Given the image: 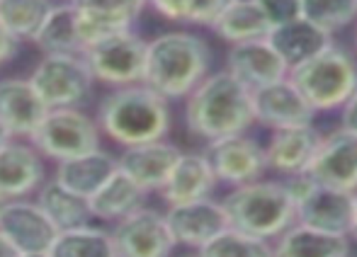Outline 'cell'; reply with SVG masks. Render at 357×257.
Segmentation results:
<instances>
[{"label": "cell", "instance_id": "obj_1", "mask_svg": "<svg viewBox=\"0 0 357 257\" xmlns=\"http://www.w3.org/2000/svg\"><path fill=\"white\" fill-rule=\"evenodd\" d=\"M214 54L207 39L195 32H163L146 42L144 85L173 100H185L209 73Z\"/></svg>", "mask_w": 357, "mask_h": 257}, {"label": "cell", "instance_id": "obj_2", "mask_svg": "<svg viewBox=\"0 0 357 257\" xmlns=\"http://www.w3.org/2000/svg\"><path fill=\"white\" fill-rule=\"evenodd\" d=\"M183 119L190 134L207 143L224 136L245 134L255 124L250 90L229 70H212L185 98Z\"/></svg>", "mask_w": 357, "mask_h": 257}, {"label": "cell", "instance_id": "obj_3", "mask_svg": "<svg viewBox=\"0 0 357 257\" xmlns=\"http://www.w3.org/2000/svg\"><path fill=\"white\" fill-rule=\"evenodd\" d=\"M100 134L107 136L112 143L139 146L149 141H160L173 127L170 102L144 83L109 88L100 98L98 117Z\"/></svg>", "mask_w": 357, "mask_h": 257}, {"label": "cell", "instance_id": "obj_4", "mask_svg": "<svg viewBox=\"0 0 357 257\" xmlns=\"http://www.w3.org/2000/svg\"><path fill=\"white\" fill-rule=\"evenodd\" d=\"M221 206L229 219V228L270 243L296 221L294 199L284 180L260 178L255 182L231 187L221 199Z\"/></svg>", "mask_w": 357, "mask_h": 257}, {"label": "cell", "instance_id": "obj_5", "mask_svg": "<svg viewBox=\"0 0 357 257\" xmlns=\"http://www.w3.org/2000/svg\"><path fill=\"white\" fill-rule=\"evenodd\" d=\"M289 80L316 114L340 109L357 90V54L331 42L309 61L294 65Z\"/></svg>", "mask_w": 357, "mask_h": 257}, {"label": "cell", "instance_id": "obj_6", "mask_svg": "<svg viewBox=\"0 0 357 257\" xmlns=\"http://www.w3.org/2000/svg\"><path fill=\"white\" fill-rule=\"evenodd\" d=\"M27 141L39 150L42 158L61 163L100 148L102 134L90 114H85L80 107H66L49 109L47 117Z\"/></svg>", "mask_w": 357, "mask_h": 257}, {"label": "cell", "instance_id": "obj_7", "mask_svg": "<svg viewBox=\"0 0 357 257\" xmlns=\"http://www.w3.org/2000/svg\"><path fill=\"white\" fill-rule=\"evenodd\" d=\"M29 83L49 109L83 107L90 100L95 80L78 54H47L34 65Z\"/></svg>", "mask_w": 357, "mask_h": 257}, {"label": "cell", "instance_id": "obj_8", "mask_svg": "<svg viewBox=\"0 0 357 257\" xmlns=\"http://www.w3.org/2000/svg\"><path fill=\"white\" fill-rule=\"evenodd\" d=\"M294 199V214L299 224L348 235L353 224V192L326 187L309 175H296L284 180Z\"/></svg>", "mask_w": 357, "mask_h": 257}, {"label": "cell", "instance_id": "obj_9", "mask_svg": "<svg viewBox=\"0 0 357 257\" xmlns=\"http://www.w3.org/2000/svg\"><path fill=\"white\" fill-rule=\"evenodd\" d=\"M146 42L149 39L129 29V32L114 34V37L85 49L83 61L95 83L107 85V88L137 85L144 80Z\"/></svg>", "mask_w": 357, "mask_h": 257}, {"label": "cell", "instance_id": "obj_10", "mask_svg": "<svg viewBox=\"0 0 357 257\" xmlns=\"http://www.w3.org/2000/svg\"><path fill=\"white\" fill-rule=\"evenodd\" d=\"M204 155H207L209 165H212L216 182L229 185V187L255 182V180L265 178V173H268L263 143L258 139H253V136H248V131L209 141Z\"/></svg>", "mask_w": 357, "mask_h": 257}, {"label": "cell", "instance_id": "obj_11", "mask_svg": "<svg viewBox=\"0 0 357 257\" xmlns=\"http://www.w3.org/2000/svg\"><path fill=\"white\" fill-rule=\"evenodd\" d=\"M109 231L117 257H170L175 240L168 231L163 211L142 206L127 219L112 224Z\"/></svg>", "mask_w": 357, "mask_h": 257}, {"label": "cell", "instance_id": "obj_12", "mask_svg": "<svg viewBox=\"0 0 357 257\" xmlns=\"http://www.w3.org/2000/svg\"><path fill=\"white\" fill-rule=\"evenodd\" d=\"M326 187L355 192L357 189V134L335 129L321 136V143L311 158L306 173Z\"/></svg>", "mask_w": 357, "mask_h": 257}, {"label": "cell", "instance_id": "obj_13", "mask_svg": "<svg viewBox=\"0 0 357 257\" xmlns=\"http://www.w3.org/2000/svg\"><path fill=\"white\" fill-rule=\"evenodd\" d=\"M163 216L175 245H183V248L190 250L204 248L221 231L229 228L224 206L214 196L185 201V204H173L163 211Z\"/></svg>", "mask_w": 357, "mask_h": 257}, {"label": "cell", "instance_id": "obj_14", "mask_svg": "<svg viewBox=\"0 0 357 257\" xmlns=\"http://www.w3.org/2000/svg\"><path fill=\"white\" fill-rule=\"evenodd\" d=\"M250 98H253L255 124H260V127H265L270 131L314 124L316 112L304 100V95L294 88L289 75L273 85H265V88H260V90H253Z\"/></svg>", "mask_w": 357, "mask_h": 257}, {"label": "cell", "instance_id": "obj_15", "mask_svg": "<svg viewBox=\"0 0 357 257\" xmlns=\"http://www.w3.org/2000/svg\"><path fill=\"white\" fill-rule=\"evenodd\" d=\"M224 70H229L250 93L265 88V85L278 83V80H284L289 75V65L275 52L268 37L231 44V49L226 52Z\"/></svg>", "mask_w": 357, "mask_h": 257}, {"label": "cell", "instance_id": "obj_16", "mask_svg": "<svg viewBox=\"0 0 357 257\" xmlns=\"http://www.w3.org/2000/svg\"><path fill=\"white\" fill-rule=\"evenodd\" d=\"M0 233L10 240L20 255L22 253H47L59 231L47 219L37 201L10 199L0 211Z\"/></svg>", "mask_w": 357, "mask_h": 257}, {"label": "cell", "instance_id": "obj_17", "mask_svg": "<svg viewBox=\"0 0 357 257\" xmlns=\"http://www.w3.org/2000/svg\"><path fill=\"white\" fill-rule=\"evenodd\" d=\"M47 180L39 150L24 139H10L0 148V199H27Z\"/></svg>", "mask_w": 357, "mask_h": 257}, {"label": "cell", "instance_id": "obj_18", "mask_svg": "<svg viewBox=\"0 0 357 257\" xmlns=\"http://www.w3.org/2000/svg\"><path fill=\"white\" fill-rule=\"evenodd\" d=\"M321 131L314 124L304 127H289V129H275L270 131L265 141V168L273 170L280 178H296L304 175L314 158L316 148L321 143Z\"/></svg>", "mask_w": 357, "mask_h": 257}, {"label": "cell", "instance_id": "obj_19", "mask_svg": "<svg viewBox=\"0 0 357 257\" xmlns=\"http://www.w3.org/2000/svg\"><path fill=\"white\" fill-rule=\"evenodd\" d=\"M183 150L170 141H149V143L127 146L117 155V170L124 173L134 185L144 189L146 194L160 192V187L168 180L175 160Z\"/></svg>", "mask_w": 357, "mask_h": 257}, {"label": "cell", "instance_id": "obj_20", "mask_svg": "<svg viewBox=\"0 0 357 257\" xmlns=\"http://www.w3.org/2000/svg\"><path fill=\"white\" fill-rule=\"evenodd\" d=\"M49 107L29 78H3L0 80V124L10 131L13 139H24L37 131Z\"/></svg>", "mask_w": 357, "mask_h": 257}, {"label": "cell", "instance_id": "obj_21", "mask_svg": "<svg viewBox=\"0 0 357 257\" xmlns=\"http://www.w3.org/2000/svg\"><path fill=\"white\" fill-rule=\"evenodd\" d=\"M216 185L219 182H216V175L212 165H209L207 155L195 153V150H190V153L183 150L158 194L163 196L165 204L173 206L212 196Z\"/></svg>", "mask_w": 357, "mask_h": 257}, {"label": "cell", "instance_id": "obj_22", "mask_svg": "<svg viewBox=\"0 0 357 257\" xmlns=\"http://www.w3.org/2000/svg\"><path fill=\"white\" fill-rule=\"evenodd\" d=\"M273 257H350V238L294 221L273 240Z\"/></svg>", "mask_w": 357, "mask_h": 257}, {"label": "cell", "instance_id": "obj_23", "mask_svg": "<svg viewBox=\"0 0 357 257\" xmlns=\"http://www.w3.org/2000/svg\"><path fill=\"white\" fill-rule=\"evenodd\" d=\"M114 173H117V155H112L105 148H95L90 153L56 163L54 180L71 192L90 199Z\"/></svg>", "mask_w": 357, "mask_h": 257}, {"label": "cell", "instance_id": "obj_24", "mask_svg": "<svg viewBox=\"0 0 357 257\" xmlns=\"http://www.w3.org/2000/svg\"><path fill=\"white\" fill-rule=\"evenodd\" d=\"M93 221L105 224H117L127 219L129 214L146 206V192L139 185H134L124 173H114L102 187L88 199Z\"/></svg>", "mask_w": 357, "mask_h": 257}, {"label": "cell", "instance_id": "obj_25", "mask_svg": "<svg viewBox=\"0 0 357 257\" xmlns=\"http://www.w3.org/2000/svg\"><path fill=\"white\" fill-rule=\"evenodd\" d=\"M268 39L275 47V52L282 56V61L289 65V70L294 68V65L309 61L311 56H316L321 49H326L333 42L331 34H326L324 29L314 27V24L301 17L275 27L273 32L268 34Z\"/></svg>", "mask_w": 357, "mask_h": 257}, {"label": "cell", "instance_id": "obj_26", "mask_svg": "<svg viewBox=\"0 0 357 257\" xmlns=\"http://www.w3.org/2000/svg\"><path fill=\"white\" fill-rule=\"evenodd\" d=\"M37 204L47 214V219L52 221L56 231H71L93 224L88 199L71 192V189H66L54 178L44 180L42 187L37 189Z\"/></svg>", "mask_w": 357, "mask_h": 257}, {"label": "cell", "instance_id": "obj_27", "mask_svg": "<svg viewBox=\"0 0 357 257\" xmlns=\"http://www.w3.org/2000/svg\"><path fill=\"white\" fill-rule=\"evenodd\" d=\"M212 32L226 44L253 42V39H265L273 27L260 13L255 0H231L221 15L212 22Z\"/></svg>", "mask_w": 357, "mask_h": 257}, {"label": "cell", "instance_id": "obj_28", "mask_svg": "<svg viewBox=\"0 0 357 257\" xmlns=\"http://www.w3.org/2000/svg\"><path fill=\"white\" fill-rule=\"evenodd\" d=\"M32 42L39 47L42 56H47V54H78V56H83V44L78 39V24H75V8L68 0L52 5L47 20L42 22Z\"/></svg>", "mask_w": 357, "mask_h": 257}, {"label": "cell", "instance_id": "obj_29", "mask_svg": "<svg viewBox=\"0 0 357 257\" xmlns=\"http://www.w3.org/2000/svg\"><path fill=\"white\" fill-rule=\"evenodd\" d=\"M47 253L49 257H117L109 231L93 224L59 231Z\"/></svg>", "mask_w": 357, "mask_h": 257}, {"label": "cell", "instance_id": "obj_30", "mask_svg": "<svg viewBox=\"0 0 357 257\" xmlns=\"http://www.w3.org/2000/svg\"><path fill=\"white\" fill-rule=\"evenodd\" d=\"M54 0H0V24L15 42H32Z\"/></svg>", "mask_w": 357, "mask_h": 257}, {"label": "cell", "instance_id": "obj_31", "mask_svg": "<svg viewBox=\"0 0 357 257\" xmlns=\"http://www.w3.org/2000/svg\"><path fill=\"white\" fill-rule=\"evenodd\" d=\"M299 17L333 37L355 24L357 0H299Z\"/></svg>", "mask_w": 357, "mask_h": 257}, {"label": "cell", "instance_id": "obj_32", "mask_svg": "<svg viewBox=\"0 0 357 257\" xmlns=\"http://www.w3.org/2000/svg\"><path fill=\"white\" fill-rule=\"evenodd\" d=\"M199 257H273V243L255 235L226 228L197 250Z\"/></svg>", "mask_w": 357, "mask_h": 257}, {"label": "cell", "instance_id": "obj_33", "mask_svg": "<svg viewBox=\"0 0 357 257\" xmlns=\"http://www.w3.org/2000/svg\"><path fill=\"white\" fill-rule=\"evenodd\" d=\"M75 24H78V39L83 44V52L105 42V39L114 37V34L134 29V24L127 22V20L109 17V15L100 13H85V10H75Z\"/></svg>", "mask_w": 357, "mask_h": 257}, {"label": "cell", "instance_id": "obj_34", "mask_svg": "<svg viewBox=\"0 0 357 257\" xmlns=\"http://www.w3.org/2000/svg\"><path fill=\"white\" fill-rule=\"evenodd\" d=\"M75 10H85V13H100L109 15V17L127 20V22L137 24L142 13L146 10V0H68Z\"/></svg>", "mask_w": 357, "mask_h": 257}, {"label": "cell", "instance_id": "obj_35", "mask_svg": "<svg viewBox=\"0 0 357 257\" xmlns=\"http://www.w3.org/2000/svg\"><path fill=\"white\" fill-rule=\"evenodd\" d=\"M255 5L273 29L299 17V0H255Z\"/></svg>", "mask_w": 357, "mask_h": 257}, {"label": "cell", "instance_id": "obj_36", "mask_svg": "<svg viewBox=\"0 0 357 257\" xmlns=\"http://www.w3.org/2000/svg\"><path fill=\"white\" fill-rule=\"evenodd\" d=\"M146 8L175 24H190V0H146Z\"/></svg>", "mask_w": 357, "mask_h": 257}, {"label": "cell", "instance_id": "obj_37", "mask_svg": "<svg viewBox=\"0 0 357 257\" xmlns=\"http://www.w3.org/2000/svg\"><path fill=\"white\" fill-rule=\"evenodd\" d=\"M229 3L231 0H190V24L212 27V22Z\"/></svg>", "mask_w": 357, "mask_h": 257}, {"label": "cell", "instance_id": "obj_38", "mask_svg": "<svg viewBox=\"0 0 357 257\" xmlns=\"http://www.w3.org/2000/svg\"><path fill=\"white\" fill-rule=\"evenodd\" d=\"M340 127L357 134V90L353 98L340 107Z\"/></svg>", "mask_w": 357, "mask_h": 257}, {"label": "cell", "instance_id": "obj_39", "mask_svg": "<svg viewBox=\"0 0 357 257\" xmlns=\"http://www.w3.org/2000/svg\"><path fill=\"white\" fill-rule=\"evenodd\" d=\"M17 47H20V44L15 42V39L3 29V24H0V65H5V63L10 61V59H15V54H17Z\"/></svg>", "mask_w": 357, "mask_h": 257}, {"label": "cell", "instance_id": "obj_40", "mask_svg": "<svg viewBox=\"0 0 357 257\" xmlns=\"http://www.w3.org/2000/svg\"><path fill=\"white\" fill-rule=\"evenodd\" d=\"M0 257H20V253L10 245V240L3 233H0Z\"/></svg>", "mask_w": 357, "mask_h": 257}, {"label": "cell", "instance_id": "obj_41", "mask_svg": "<svg viewBox=\"0 0 357 257\" xmlns=\"http://www.w3.org/2000/svg\"><path fill=\"white\" fill-rule=\"evenodd\" d=\"M348 238H350V240H355V243H357V189L353 192V224H350Z\"/></svg>", "mask_w": 357, "mask_h": 257}, {"label": "cell", "instance_id": "obj_42", "mask_svg": "<svg viewBox=\"0 0 357 257\" xmlns=\"http://www.w3.org/2000/svg\"><path fill=\"white\" fill-rule=\"evenodd\" d=\"M10 139H13V136H10V131H8V129H5V127H3V124H0V148H3V146H5V143H8V141H10Z\"/></svg>", "mask_w": 357, "mask_h": 257}, {"label": "cell", "instance_id": "obj_43", "mask_svg": "<svg viewBox=\"0 0 357 257\" xmlns=\"http://www.w3.org/2000/svg\"><path fill=\"white\" fill-rule=\"evenodd\" d=\"M20 257H49V253H22Z\"/></svg>", "mask_w": 357, "mask_h": 257}, {"label": "cell", "instance_id": "obj_44", "mask_svg": "<svg viewBox=\"0 0 357 257\" xmlns=\"http://www.w3.org/2000/svg\"><path fill=\"white\" fill-rule=\"evenodd\" d=\"M353 44H355V54H357V20H355V37H353Z\"/></svg>", "mask_w": 357, "mask_h": 257}, {"label": "cell", "instance_id": "obj_45", "mask_svg": "<svg viewBox=\"0 0 357 257\" xmlns=\"http://www.w3.org/2000/svg\"><path fill=\"white\" fill-rule=\"evenodd\" d=\"M3 204H5V199H0V211H3Z\"/></svg>", "mask_w": 357, "mask_h": 257}, {"label": "cell", "instance_id": "obj_46", "mask_svg": "<svg viewBox=\"0 0 357 257\" xmlns=\"http://www.w3.org/2000/svg\"><path fill=\"white\" fill-rule=\"evenodd\" d=\"M183 257H199V255H183Z\"/></svg>", "mask_w": 357, "mask_h": 257}, {"label": "cell", "instance_id": "obj_47", "mask_svg": "<svg viewBox=\"0 0 357 257\" xmlns=\"http://www.w3.org/2000/svg\"><path fill=\"white\" fill-rule=\"evenodd\" d=\"M54 3H61V0H54Z\"/></svg>", "mask_w": 357, "mask_h": 257}]
</instances>
